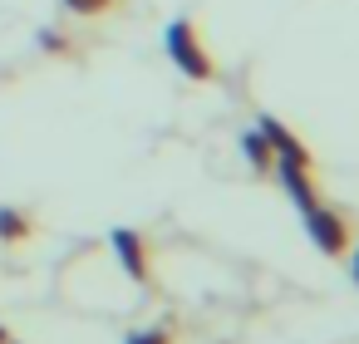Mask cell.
<instances>
[{
  "mask_svg": "<svg viewBox=\"0 0 359 344\" xmlns=\"http://www.w3.org/2000/svg\"><path fill=\"white\" fill-rule=\"evenodd\" d=\"M163 45H168V60H172L192 84H212V79H217V60H212V50L202 45V35H197L192 20H172L168 35H163Z\"/></svg>",
  "mask_w": 359,
  "mask_h": 344,
  "instance_id": "obj_1",
  "label": "cell"
},
{
  "mask_svg": "<svg viewBox=\"0 0 359 344\" xmlns=\"http://www.w3.org/2000/svg\"><path fill=\"white\" fill-rule=\"evenodd\" d=\"M25 236H30V221H25L15 207H0V241L15 246V241H25Z\"/></svg>",
  "mask_w": 359,
  "mask_h": 344,
  "instance_id": "obj_7",
  "label": "cell"
},
{
  "mask_svg": "<svg viewBox=\"0 0 359 344\" xmlns=\"http://www.w3.org/2000/svg\"><path fill=\"white\" fill-rule=\"evenodd\" d=\"M300 216H305V231H310L315 251H325V256H344V251H349V221H344L339 212H330L325 202H315V207L300 212Z\"/></svg>",
  "mask_w": 359,
  "mask_h": 344,
  "instance_id": "obj_2",
  "label": "cell"
},
{
  "mask_svg": "<svg viewBox=\"0 0 359 344\" xmlns=\"http://www.w3.org/2000/svg\"><path fill=\"white\" fill-rule=\"evenodd\" d=\"M0 344H15V339H11V329H6V324H0Z\"/></svg>",
  "mask_w": 359,
  "mask_h": 344,
  "instance_id": "obj_10",
  "label": "cell"
},
{
  "mask_svg": "<svg viewBox=\"0 0 359 344\" xmlns=\"http://www.w3.org/2000/svg\"><path fill=\"white\" fill-rule=\"evenodd\" d=\"M128 344H172V324H153V329H143V334H133Z\"/></svg>",
  "mask_w": 359,
  "mask_h": 344,
  "instance_id": "obj_9",
  "label": "cell"
},
{
  "mask_svg": "<svg viewBox=\"0 0 359 344\" xmlns=\"http://www.w3.org/2000/svg\"><path fill=\"white\" fill-rule=\"evenodd\" d=\"M109 241H114V251H118V266H123L138 285H148V280H153V270H148V246H143V236H138V231H128V226H118Z\"/></svg>",
  "mask_w": 359,
  "mask_h": 344,
  "instance_id": "obj_4",
  "label": "cell"
},
{
  "mask_svg": "<svg viewBox=\"0 0 359 344\" xmlns=\"http://www.w3.org/2000/svg\"><path fill=\"white\" fill-rule=\"evenodd\" d=\"M354 280H359V251H354Z\"/></svg>",
  "mask_w": 359,
  "mask_h": 344,
  "instance_id": "obj_11",
  "label": "cell"
},
{
  "mask_svg": "<svg viewBox=\"0 0 359 344\" xmlns=\"http://www.w3.org/2000/svg\"><path fill=\"white\" fill-rule=\"evenodd\" d=\"M276 172H280V182H285V192L295 197L300 212H310V207L320 202V192H315V182H310V167H300V163H280V158H276Z\"/></svg>",
  "mask_w": 359,
  "mask_h": 344,
  "instance_id": "obj_5",
  "label": "cell"
},
{
  "mask_svg": "<svg viewBox=\"0 0 359 344\" xmlns=\"http://www.w3.org/2000/svg\"><path fill=\"white\" fill-rule=\"evenodd\" d=\"M241 153L251 158L256 172H271V167H276V153H271V143L261 138V128H246V133H241Z\"/></svg>",
  "mask_w": 359,
  "mask_h": 344,
  "instance_id": "obj_6",
  "label": "cell"
},
{
  "mask_svg": "<svg viewBox=\"0 0 359 344\" xmlns=\"http://www.w3.org/2000/svg\"><path fill=\"white\" fill-rule=\"evenodd\" d=\"M60 6H65L69 15H79V20H99V15L118 11V0H60Z\"/></svg>",
  "mask_w": 359,
  "mask_h": 344,
  "instance_id": "obj_8",
  "label": "cell"
},
{
  "mask_svg": "<svg viewBox=\"0 0 359 344\" xmlns=\"http://www.w3.org/2000/svg\"><path fill=\"white\" fill-rule=\"evenodd\" d=\"M256 128H261V138L271 143V153L280 158V163H300V167H310V153H305V143L280 123V118H271V113H261L256 118Z\"/></svg>",
  "mask_w": 359,
  "mask_h": 344,
  "instance_id": "obj_3",
  "label": "cell"
}]
</instances>
